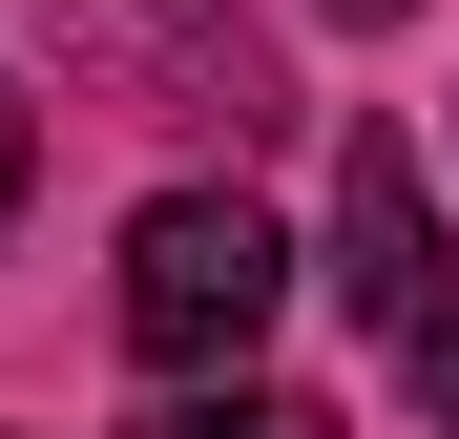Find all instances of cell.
I'll return each instance as SVG.
<instances>
[{
    "mask_svg": "<svg viewBox=\"0 0 459 439\" xmlns=\"http://www.w3.org/2000/svg\"><path fill=\"white\" fill-rule=\"evenodd\" d=\"M272 314H292V231L251 189H146L126 209V356L146 377H251Z\"/></svg>",
    "mask_w": 459,
    "mask_h": 439,
    "instance_id": "obj_1",
    "label": "cell"
},
{
    "mask_svg": "<svg viewBox=\"0 0 459 439\" xmlns=\"http://www.w3.org/2000/svg\"><path fill=\"white\" fill-rule=\"evenodd\" d=\"M42 42H63V84L126 105V126H230V146H272V63L230 0H42Z\"/></svg>",
    "mask_w": 459,
    "mask_h": 439,
    "instance_id": "obj_2",
    "label": "cell"
},
{
    "mask_svg": "<svg viewBox=\"0 0 459 439\" xmlns=\"http://www.w3.org/2000/svg\"><path fill=\"white\" fill-rule=\"evenodd\" d=\"M334 293H355L376 356H438L459 335V231H438V189H418L397 126H355V168H334Z\"/></svg>",
    "mask_w": 459,
    "mask_h": 439,
    "instance_id": "obj_3",
    "label": "cell"
},
{
    "mask_svg": "<svg viewBox=\"0 0 459 439\" xmlns=\"http://www.w3.org/2000/svg\"><path fill=\"white\" fill-rule=\"evenodd\" d=\"M146 439H334L314 398H272V377H168V418Z\"/></svg>",
    "mask_w": 459,
    "mask_h": 439,
    "instance_id": "obj_4",
    "label": "cell"
},
{
    "mask_svg": "<svg viewBox=\"0 0 459 439\" xmlns=\"http://www.w3.org/2000/svg\"><path fill=\"white\" fill-rule=\"evenodd\" d=\"M22 189H42V105L0 84V231H22Z\"/></svg>",
    "mask_w": 459,
    "mask_h": 439,
    "instance_id": "obj_5",
    "label": "cell"
},
{
    "mask_svg": "<svg viewBox=\"0 0 459 439\" xmlns=\"http://www.w3.org/2000/svg\"><path fill=\"white\" fill-rule=\"evenodd\" d=\"M418 398H438V439H459V335H438V356H418Z\"/></svg>",
    "mask_w": 459,
    "mask_h": 439,
    "instance_id": "obj_6",
    "label": "cell"
},
{
    "mask_svg": "<svg viewBox=\"0 0 459 439\" xmlns=\"http://www.w3.org/2000/svg\"><path fill=\"white\" fill-rule=\"evenodd\" d=\"M314 22H355V42H376V22H418V0H314Z\"/></svg>",
    "mask_w": 459,
    "mask_h": 439,
    "instance_id": "obj_7",
    "label": "cell"
}]
</instances>
